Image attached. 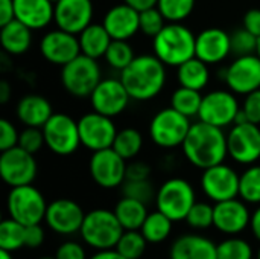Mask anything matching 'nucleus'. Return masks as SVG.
Here are the masks:
<instances>
[{
    "mask_svg": "<svg viewBox=\"0 0 260 259\" xmlns=\"http://www.w3.org/2000/svg\"><path fill=\"white\" fill-rule=\"evenodd\" d=\"M186 221L193 229H209L210 226H213V206H210L209 203L197 202L189 211Z\"/></svg>",
    "mask_w": 260,
    "mask_h": 259,
    "instance_id": "nucleus-42",
    "label": "nucleus"
},
{
    "mask_svg": "<svg viewBox=\"0 0 260 259\" xmlns=\"http://www.w3.org/2000/svg\"><path fill=\"white\" fill-rule=\"evenodd\" d=\"M123 232L125 229L114 211L94 209L85 214L79 234L90 247L96 250H110L117 246Z\"/></svg>",
    "mask_w": 260,
    "mask_h": 259,
    "instance_id": "nucleus-4",
    "label": "nucleus"
},
{
    "mask_svg": "<svg viewBox=\"0 0 260 259\" xmlns=\"http://www.w3.org/2000/svg\"><path fill=\"white\" fill-rule=\"evenodd\" d=\"M257 41H259V37H256L254 34H251L242 26L241 29L232 34V53H235L236 56L256 53Z\"/></svg>",
    "mask_w": 260,
    "mask_h": 259,
    "instance_id": "nucleus-40",
    "label": "nucleus"
},
{
    "mask_svg": "<svg viewBox=\"0 0 260 259\" xmlns=\"http://www.w3.org/2000/svg\"><path fill=\"white\" fill-rule=\"evenodd\" d=\"M17 118L24 127H37L43 128L44 124L53 114L52 104L41 95H26L23 96L15 108Z\"/></svg>",
    "mask_w": 260,
    "mask_h": 259,
    "instance_id": "nucleus-26",
    "label": "nucleus"
},
{
    "mask_svg": "<svg viewBox=\"0 0 260 259\" xmlns=\"http://www.w3.org/2000/svg\"><path fill=\"white\" fill-rule=\"evenodd\" d=\"M232 53V35L219 27L203 29L197 35L195 56L204 63L218 64L222 63Z\"/></svg>",
    "mask_w": 260,
    "mask_h": 259,
    "instance_id": "nucleus-22",
    "label": "nucleus"
},
{
    "mask_svg": "<svg viewBox=\"0 0 260 259\" xmlns=\"http://www.w3.org/2000/svg\"><path fill=\"white\" fill-rule=\"evenodd\" d=\"M90 176L96 185L105 189H113L126 180V160L113 148L94 151L88 163Z\"/></svg>",
    "mask_w": 260,
    "mask_h": 259,
    "instance_id": "nucleus-12",
    "label": "nucleus"
},
{
    "mask_svg": "<svg viewBox=\"0 0 260 259\" xmlns=\"http://www.w3.org/2000/svg\"><path fill=\"white\" fill-rule=\"evenodd\" d=\"M15 18L30 27L40 31L53 21L55 3L50 0H14Z\"/></svg>",
    "mask_w": 260,
    "mask_h": 259,
    "instance_id": "nucleus-24",
    "label": "nucleus"
},
{
    "mask_svg": "<svg viewBox=\"0 0 260 259\" xmlns=\"http://www.w3.org/2000/svg\"><path fill=\"white\" fill-rule=\"evenodd\" d=\"M181 147L187 162L200 169L224 163L229 156L227 134L224 133V128L203 121L192 124Z\"/></svg>",
    "mask_w": 260,
    "mask_h": 259,
    "instance_id": "nucleus-1",
    "label": "nucleus"
},
{
    "mask_svg": "<svg viewBox=\"0 0 260 259\" xmlns=\"http://www.w3.org/2000/svg\"><path fill=\"white\" fill-rule=\"evenodd\" d=\"M20 133L8 119H0V151H6L18 145Z\"/></svg>",
    "mask_w": 260,
    "mask_h": 259,
    "instance_id": "nucleus-45",
    "label": "nucleus"
},
{
    "mask_svg": "<svg viewBox=\"0 0 260 259\" xmlns=\"http://www.w3.org/2000/svg\"><path fill=\"white\" fill-rule=\"evenodd\" d=\"M123 195L139 200L145 205L151 203L157 194L152 186V183L148 180H125L123 182Z\"/></svg>",
    "mask_w": 260,
    "mask_h": 259,
    "instance_id": "nucleus-41",
    "label": "nucleus"
},
{
    "mask_svg": "<svg viewBox=\"0 0 260 259\" xmlns=\"http://www.w3.org/2000/svg\"><path fill=\"white\" fill-rule=\"evenodd\" d=\"M250 227L253 235L260 241V206L251 214V220H250Z\"/></svg>",
    "mask_w": 260,
    "mask_h": 259,
    "instance_id": "nucleus-54",
    "label": "nucleus"
},
{
    "mask_svg": "<svg viewBox=\"0 0 260 259\" xmlns=\"http://www.w3.org/2000/svg\"><path fill=\"white\" fill-rule=\"evenodd\" d=\"M107 60V63L116 69V70H123L126 69L131 61L136 58L134 55V50L131 47V44L125 40H113L111 44L108 46L107 49V53L104 56Z\"/></svg>",
    "mask_w": 260,
    "mask_h": 259,
    "instance_id": "nucleus-38",
    "label": "nucleus"
},
{
    "mask_svg": "<svg viewBox=\"0 0 260 259\" xmlns=\"http://www.w3.org/2000/svg\"><path fill=\"white\" fill-rule=\"evenodd\" d=\"M79 46H81V53L99 60L102 56H105L108 46L111 44L113 38L108 34V31L104 27V24L101 23H91L88 24L79 35Z\"/></svg>",
    "mask_w": 260,
    "mask_h": 259,
    "instance_id": "nucleus-28",
    "label": "nucleus"
},
{
    "mask_svg": "<svg viewBox=\"0 0 260 259\" xmlns=\"http://www.w3.org/2000/svg\"><path fill=\"white\" fill-rule=\"evenodd\" d=\"M171 259H218V247L209 238L187 234L178 237L171 247Z\"/></svg>",
    "mask_w": 260,
    "mask_h": 259,
    "instance_id": "nucleus-25",
    "label": "nucleus"
},
{
    "mask_svg": "<svg viewBox=\"0 0 260 259\" xmlns=\"http://www.w3.org/2000/svg\"><path fill=\"white\" fill-rule=\"evenodd\" d=\"M102 81L98 60L84 53L61 67V84L67 93L76 98H85L93 93Z\"/></svg>",
    "mask_w": 260,
    "mask_h": 259,
    "instance_id": "nucleus-5",
    "label": "nucleus"
},
{
    "mask_svg": "<svg viewBox=\"0 0 260 259\" xmlns=\"http://www.w3.org/2000/svg\"><path fill=\"white\" fill-rule=\"evenodd\" d=\"M91 0H58L55 3L53 23L56 27L79 35L93 20Z\"/></svg>",
    "mask_w": 260,
    "mask_h": 259,
    "instance_id": "nucleus-20",
    "label": "nucleus"
},
{
    "mask_svg": "<svg viewBox=\"0 0 260 259\" xmlns=\"http://www.w3.org/2000/svg\"><path fill=\"white\" fill-rule=\"evenodd\" d=\"M146 244L148 241L140 231H125L114 249L126 259H139L145 253Z\"/></svg>",
    "mask_w": 260,
    "mask_h": 259,
    "instance_id": "nucleus-37",
    "label": "nucleus"
},
{
    "mask_svg": "<svg viewBox=\"0 0 260 259\" xmlns=\"http://www.w3.org/2000/svg\"><path fill=\"white\" fill-rule=\"evenodd\" d=\"M257 259H260V249H259V252H257Z\"/></svg>",
    "mask_w": 260,
    "mask_h": 259,
    "instance_id": "nucleus-59",
    "label": "nucleus"
},
{
    "mask_svg": "<svg viewBox=\"0 0 260 259\" xmlns=\"http://www.w3.org/2000/svg\"><path fill=\"white\" fill-rule=\"evenodd\" d=\"M197 0H158L157 8L168 23H181L195 9Z\"/></svg>",
    "mask_w": 260,
    "mask_h": 259,
    "instance_id": "nucleus-36",
    "label": "nucleus"
},
{
    "mask_svg": "<svg viewBox=\"0 0 260 259\" xmlns=\"http://www.w3.org/2000/svg\"><path fill=\"white\" fill-rule=\"evenodd\" d=\"M203 95L198 90L180 85L171 96V107L187 118H198Z\"/></svg>",
    "mask_w": 260,
    "mask_h": 259,
    "instance_id": "nucleus-32",
    "label": "nucleus"
},
{
    "mask_svg": "<svg viewBox=\"0 0 260 259\" xmlns=\"http://www.w3.org/2000/svg\"><path fill=\"white\" fill-rule=\"evenodd\" d=\"M40 52L47 63L62 67L81 55L78 35L59 27L49 31L40 41Z\"/></svg>",
    "mask_w": 260,
    "mask_h": 259,
    "instance_id": "nucleus-18",
    "label": "nucleus"
},
{
    "mask_svg": "<svg viewBox=\"0 0 260 259\" xmlns=\"http://www.w3.org/2000/svg\"><path fill=\"white\" fill-rule=\"evenodd\" d=\"M172 223L174 221L169 217H166L163 212H160L157 209L155 212L148 214V217H146V220H145L140 232L143 234V237L146 238V241L151 243V244L163 243L171 235Z\"/></svg>",
    "mask_w": 260,
    "mask_h": 259,
    "instance_id": "nucleus-31",
    "label": "nucleus"
},
{
    "mask_svg": "<svg viewBox=\"0 0 260 259\" xmlns=\"http://www.w3.org/2000/svg\"><path fill=\"white\" fill-rule=\"evenodd\" d=\"M37 162L34 154L27 153L21 147H14L0 154V176L3 182L11 186L32 185L37 177Z\"/></svg>",
    "mask_w": 260,
    "mask_h": 259,
    "instance_id": "nucleus-11",
    "label": "nucleus"
},
{
    "mask_svg": "<svg viewBox=\"0 0 260 259\" xmlns=\"http://www.w3.org/2000/svg\"><path fill=\"white\" fill-rule=\"evenodd\" d=\"M15 18L14 0H0V26Z\"/></svg>",
    "mask_w": 260,
    "mask_h": 259,
    "instance_id": "nucleus-51",
    "label": "nucleus"
},
{
    "mask_svg": "<svg viewBox=\"0 0 260 259\" xmlns=\"http://www.w3.org/2000/svg\"><path fill=\"white\" fill-rule=\"evenodd\" d=\"M242 24L247 31L254 34L256 37H260V9L257 8L248 9L244 15Z\"/></svg>",
    "mask_w": 260,
    "mask_h": 259,
    "instance_id": "nucleus-50",
    "label": "nucleus"
},
{
    "mask_svg": "<svg viewBox=\"0 0 260 259\" xmlns=\"http://www.w3.org/2000/svg\"><path fill=\"white\" fill-rule=\"evenodd\" d=\"M229 156L241 165H254L260 159V127L253 122L233 124L227 134Z\"/></svg>",
    "mask_w": 260,
    "mask_h": 259,
    "instance_id": "nucleus-13",
    "label": "nucleus"
},
{
    "mask_svg": "<svg viewBox=\"0 0 260 259\" xmlns=\"http://www.w3.org/2000/svg\"><path fill=\"white\" fill-rule=\"evenodd\" d=\"M26 246V226L12 220H3L0 223V249L14 252Z\"/></svg>",
    "mask_w": 260,
    "mask_h": 259,
    "instance_id": "nucleus-34",
    "label": "nucleus"
},
{
    "mask_svg": "<svg viewBox=\"0 0 260 259\" xmlns=\"http://www.w3.org/2000/svg\"><path fill=\"white\" fill-rule=\"evenodd\" d=\"M166 26V18L158 11V8H149L140 12V32L146 37L154 38Z\"/></svg>",
    "mask_w": 260,
    "mask_h": 259,
    "instance_id": "nucleus-43",
    "label": "nucleus"
},
{
    "mask_svg": "<svg viewBox=\"0 0 260 259\" xmlns=\"http://www.w3.org/2000/svg\"><path fill=\"white\" fill-rule=\"evenodd\" d=\"M151 166L145 162H133L126 165V180H148Z\"/></svg>",
    "mask_w": 260,
    "mask_h": 259,
    "instance_id": "nucleus-48",
    "label": "nucleus"
},
{
    "mask_svg": "<svg viewBox=\"0 0 260 259\" xmlns=\"http://www.w3.org/2000/svg\"><path fill=\"white\" fill-rule=\"evenodd\" d=\"M0 43L6 53L12 56L23 55L32 44V29L14 18L12 21L0 26Z\"/></svg>",
    "mask_w": 260,
    "mask_h": 259,
    "instance_id": "nucleus-27",
    "label": "nucleus"
},
{
    "mask_svg": "<svg viewBox=\"0 0 260 259\" xmlns=\"http://www.w3.org/2000/svg\"><path fill=\"white\" fill-rule=\"evenodd\" d=\"M90 259H126L123 255H120L116 249H110V250H99L98 253H94Z\"/></svg>",
    "mask_w": 260,
    "mask_h": 259,
    "instance_id": "nucleus-53",
    "label": "nucleus"
},
{
    "mask_svg": "<svg viewBox=\"0 0 260 259\" xmlns=\"http://www.w3.org/2000/svg\"><path fill=\"white\" fill-rule=\"evenodd\" d=\"M125 3H128L129 6H133L134 9H137L139 12L146 11L149 8H155L158 0H123Z\"/></svg>",
    "mask_w": 260,
    "mask_h": 259,
    "instance_id": "nucleus-52",
    "label": "nucleus"
},
{
    "mask_svg": "<svg viewBox=\"0 0 260 259\" xmlns=\"http://www.w3.org/2000/svg\"><path fill=\"white\" fill-rule=\"evenodd\" d=\"M88 98H90L91 108L94 111L110 116V118H114L123 113L131 99L120 78L102 79Z\"/></svg>",
    "mask_w": 260,
    "mask_h": 259,
    "instance_id": "nucleus-17",
    "label": "nucleus"
},
{
    "mask_svg": "<svg viewBox=\"0 0 260 259\" xmlns=\"http://www.w3.org/2000/svg\"><path fill=\"white\" fill-rule=\"evenodd\" d=\"M216 247L218 259H253L251 246L242 238H227Z\"/></svg>",
    "mask_w": 260,
    "mask_h": 259,
    "instance_id": "nucleus-39",
    "label": "nucleus"
},
{
    "mask_svg": "<svg viewBox=\"0 0 260 259\" xmlns=\"http://www.w3.org/2000/svg\"><path fill=\"white\" fill-rule=\"evenodd\" d=\"M142 147H143L142 133L136 128H123L117 131L111 148L117 154H120L125 160H131L142 151Z\"/></svg>",
    "mask_w": 260,
    "mask_h": 259,
    "instance_id": "nucleus-33",
    "label": "nucleus"
},
{
    "mask_svg": "<svg viewBox=\"0 0 260 259\" xmlns=\"http://www.w3.org/2000/svg\"><path fill=\"white\" fill-rule=\"evenodd\" d=\"M166 64L154 53L137 55L131 64L120 72V79L131 99H154L166 85Z\"/></svg>",
    "mask_w": 260,
    "mask_h": 259,
    "instance_id": "nucleus-2",
    "label": "nucleus"
},
{
    "mask_svg": "<svg viewBox=\"0 0 260 259\" xmlns=\"http://www.w3.org/2000/svg\"><path fill=\"white\" fill-rule=\"evenodd\" d=\"M239 177L232 166L219 163L203 169L201 189L215 203L232 200L239 195Z\"/></svg>",
    "mask_w": 260,
    "mask_h": 259,
    "instance_id": "nucleus-16",
    "label": "nucleus"
},
{
    "mask_svg": "<svg viewBox=\"0 0 260 259\" xmlns=\"http://www.w3.org/2000/svg\"><path fill=\"white\" fill-rule=\"evenodd\" d=\"M197 203L192 185L180 177L166 180L157 191L155 205L160 212L172 221L186 220L189 211Z\"/></svg>",
    "mask_w": 260,
    "mask_h": 259,
    "instance_id": "nucleus-8",
    "label": "nucleus"
},
{
    "mask_svg": "<svg viewBox=\"0 0 260 259\" xmlns=\"http://www.w3.org/2000/svg\"><path fill=\"white\" fill-rule=\"evenodd\" d=\"M38 259H56V258H55V256H53V258H49V256H43V258H38Z\"/></svg>",
    "mask_w": 260,
    "mask_h": 259,
    "instance_id": "nucleus-58",
    "label": "nucleus"
},
{
    "mask_svg": "<svg viewBox=\"0 0 260 259\" xmlns=\"http://www.w3.org/2000/svg\"><path fill=\"white\" fill-rule=\"evenodd\" d=\"M177 79L180 85L201 92L210 81L209 64L193 56L177 67Z\"/></svg>",
    "mask_w": 260,
    "mask_h": 259,
    "instance_id": "nucleus-29",
    "label": "nucleus"
},
{
    "mask_svg": "<svg viewBox=\"0 0 260 259\" xmlns=\"http://www.w3.org/2000/svg\"><path fill=\"white\" fill-rule=\"evenodd\" d=\"M242 111L247 118L248 122L260 124V89L256 92H251L245 95L244 104H242Z\"/></svg>",
    "mask_w": 260,
    "mask_h": 259,
    "instance_id": "nucleus-46",
    "label": "nucleus"
},
{
    "mask_svg": "<svg viewBox=\"0 0 260 259\" xmlns=\"http://www.w3.org/2000/svg\"><path fill=\"white\" fill-rule=\"evenodd\" d=\"M239 197L245 203L260 205V165H250L241 174Z\"/></svg>",
    "mask_w": 260,
    "mask_h": 259,
    "instance_id": "nucleus-35",
    "label": "nucleus"
},
{
    "mask_svg": "<svg viewBox=\"0 0 260 259\" xmlns=\"http://www.w3.org/2000/svg\"><path fill=\"white\" fill-rule=\"evenodd\" d=\"M222 79L236 95H248L260 89V58L257 53L236 56L224 69Z\"/></svg>",
    "mask_w": 260,
    "mask_h": 259,
    "instance_id": "nucleus-15",
    "label": "nucleus"
},
{
    "mask_svg": "<svg viewBox=\"0 0 260 259\" xmlns=\"http://www.w3.org/2000/svg\"><path fill=\"white\" fill-rule=\"evenodd\" d=\"M0 259H14V258H12L11 252H8V250H3V249H0Z\"/></svg>",
    "mask_w": 260,
    "mask_h": 259,
    "instance_id": "nucleus-56",
    "label": "nucleus"
},
{
    "mask_svg": "<svg viewBox=\"0 0 260 259\" xmlns=\"http://www.w3.org/2000/svg\"><path fill=\"white\" fill-rule=\"evenodd\" d=\"M251 214L244 200L232 198L213 206V226L225 235H238L250 226Z\"/></svg>",
    "mask_w": 260,
    "mask_h": 259,
    "instance_id": "nucleus-21",
    "label": "nucleus"
},
{
    "mask_svg": "<svg viewBox=\"0 0 260 259\" xmlns=\"http://www.w3.org/2000/svg\"><path fill=\"white\" fill-rule=\"evenodd\" d=\"M81 145L90 151H99L111 148L117 134V128L113 122V118L101 114L98 111H90L81 116L78 121Z\"/></svg>",
    "mask_w": 260,
    "mask_h": 259,
    "instance_id": "nucleus-14",
    "label": "nucleus"
},
{
    "mask_svg": "<svg viewBox=\"0 0 260 259\" xmlns=\"http://www.w3.org/2000/svg\"><path fill=\"white\" fill-rule=\"evenodd\" d=\"M197 35L183 23H166L152 38L154 55L168 67H178L195 56Z\"/></svg>",
    "mask_w": 260,
    "mask_h": 259,
    "instance_id": "nucleus-3",
    "label": "nucleus"
},
{
    "mask_svg": "<svg viewBox=\"0 0 260 259\" xmlns=\"http://www.w3.org/2000/svg\"><path fill=\"white\" fill-rule=\"evenodd\" d=\"M190 127V118L168 107L152 116L149 122V137L160 148H177L183 145Z\"/></svg>",
    "mask_w": 260,
    "mask_h": 259,
    "instance_id": "nucleus-6",
    "label": "nucleus"
},
{
    "mask_svg": "<svg viewBox=\"0 0 260 259\" xmlns=\"http://www.w3.org/2000/svg\"><path fill=\"white\" fill-rule=\"evenodd\" d=\"M114 214L125 231H140L148 217V209L145 203L123 195L117 202Z\"/></svg>",
    "mask_w": 260,
    "mask_h": 259,
    "instance_id": "nucleus-30",
    "label": "nucleus"
},
{
    "mask_svg": "<svg viewBox=\"0 0 260 259\" xmlns=\"http://www.w3.org/2000/svg\"><path fill=\"white\" fill-rule=\"evenodd\" d=\"M85 214L82 208L69 198H58L47 205L44 221L59 235H73L81 232Z\"/></svg>",
    "mask_w": 260,
    "mask_h": 259,
    "instance_id": "nucleus-19",
    "label": "nucleus"
},
{
    "mask_svg": "<svg viewBox=\"0 0 260 259\" xmlns=\"http://www.w3.org/2000/svg\"><path fill=\"white\" fill-rule=\"evenodd\" d=\"M44 145H46V140H44L43 128L26 127L23 131H20V136H18V147H21V148L26 150L27 153L35 154V153H38Z\"/></svg>",
    "mask_w": 260,
    "mask_h": 259,
    "instance_id": "nucleus-44",
    "label": "nucleus"
},
{
    "mask_svg": "<svg viewBox=\"0 0 260 259\" xmlns=\"http://www.w3.org/2000/svg\"><path fill=\"white\" fill-rule=\"evenodd\" d=\"M102 24L113 40L128 41L140 31V12L123 2L105 12Z\"/></svg>",
    "mask_w": 260,
    "mask_h": 259,
    "instance_id": "nucleus-23",
    "label": "nucleus"
},
{
    "mask_svg": "<svg viewBox=\"0 0 260 259\" xmlns=\"http://www.w3.org/2000/svg\"><path fill=\"white\" fill-rule=\"evenodd\" d=\"M56 259H87L85 250L81 244L75 241H66L62 243L55 253Z\"/></svg>",
    "mask_w": 260,
    "mask_h": 259,
    "instance_id": "nucleus-47",
    "label": "nucleus"
},
{
    "mask_svg": "<svg viewBox=\"0 0 260 259\" xmlns=\"http://www.w3.org/2000/svg\"><path fill=\"white\" fill-rule=\"evenodd\" d=\"M232 90H212L203 96L198 121L225 128L236 122L241 105Z\"/></svg>",
    "mask_w": 260,
    "mask_h": 259,
    "instance_id": "nucleus-10",
    "label": "nucleus"
},
{
    "mask_svg": "<svg viewBox=\"0 0 260 259\" xmlns=\"http://www.w3.org/2000/svg\"><path fill=\"white\" fill-rule=\"evenodd\" d=\"M46 147L56 156H70L79 145L78 121L66 113H53L43 127Z\"/></svg>",
    "mask_w": 260,
    "mask_h": 259,
    "instance_id": "nucleus-9",
    "label": "nucleus"
},
{
    "mask_svg": "<svg viewBox=\"0 0 260 259\" xmlns=\"http://www.w3.org/2000/svg\"><path fill=\"white\" fill-rule=\"evenodd\" d=\"M256 53H257V56L260 58V37H259V41H257V50H256Z\"/></svg>",
    "mask_w": 260,
    "mask_h": 259,
    "instance_id": "nucleus-57",
    "label": "nucleus"
},
{
    "mask_svg": "<svg viewBox=\"0 0 260 259\" xmlns=\"http://www.w3.org/2000/svg\"><path fill=\"white\" fill-rule=\"evenodd\" d=\"M44 241V231L40 224L26 226V246L30 249H37Z\"/></svg>",
    "mask_w": 260,
    "mask_h": 259,
    "instance_id": "nucleus-49",
    "label": "nucleus"
},
{
    "mask_svg": "<svg viewBox=\"0 0 260 259\" xmlns=\"http://www.w3.org/2000/svg\"><path fill=\"white\" fill-rule=\"evenodd\" d=\"M50 2H52V3H56V2H58V0H50Z\"/></svg>",
    "mask_w": 260,
    "mask_h": 259,
    "instance_id": "nucleus-60",
    "label": "nucleus"
},
{
    "mask_svg": "<svg viewBox=\"0 0 260 259\" xmlns=\"http://www.w3.org/2000/svg\"><path fill=\"white\" fill-rule=\"evenodd\" d=\"M8 214L12 220L24 224H40L47 211V203L43 194L32 185L11 188L6 200Z\"/></svg>",
    "mask_w": 260,
    "mask_h": 259,
    "instance_id": "nucleus-7",
    "label": "nucleus"
},
{
    "mask_svg": "<svg viewBox=\"0 0 260 259\" xmlns=\"http://www.w3.org/2000/svg\"><path fill=\"white\" fill-rule=\"evenodd\" d=\"M9 95H11V87H9V84H8L6 81H2V82H0V102H2V104L8 102Z\"/></svg>",
    "mask_w": 260,
    "mask_h": 259,
    "instance_id": "nucleus-55",
    "label": "nucleus"
}]
</instances>
